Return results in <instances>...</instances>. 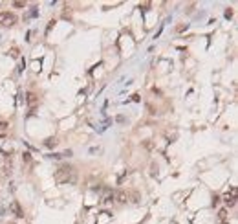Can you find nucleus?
I'll use <instances>...</instances> for the list:
<instances>
[{"instance_id":"f257e3e1","label":"nucleus","mask_w":238,"mask_h":224,"mask_svg":"<svg viewBox=\"0 0 238 224\" xmlns=\"http://www.w3.org/2000/svg\"><path fill=\"white\" fill-rule=\"evenodd\" d=\"M55 180L59 184H66V182H73L75 180V169L72 165H61L55 171Z\"/></svg>"},{"instance_id":"f03ea898","label":"nucleus","mask_w":238,"mask_h":224,"mask_svg":"<svg viewBox=\"0 0 238 224\" xmlns=\"http://www.w3.org/2000/svg\"><path fill=\"white\" fill-rule=\"evenodd\" d=\"M0 24H2V26L17 24V15L11 13V11H2V13H0Z\"/></svg>"},{"instance_id":"7ed1b4c3","label":"nucleus","mask_w":238,"mask_h":224,"mask_svg":"<svg viewBox=\"0 0 238 224\" xmlns=\"http://www.w3.org/2000/svg\"><path fill=\"white\" fill-rule=\"evenodd\" d=\"M11 211L15 213V215H17L18 219H22V217H24V211L20 209V204H18V202H13V204H11Z\"/></svg>"},{"instance_id":"20e7f679","label":"nucleus","mask_w":238,"mask_h":224,"mask_svg":"<svg viewBox=\"0 0 238 224\" xmlns=\"http://www.w3.org/2000/svg\"><path fill=\"white\" fill-rule=\"evenodd\" d=\"M114 198L117 202H121V204H125V202L128 200V195L125 193V191H117V193H114Z\"/></svg>"},{"instance_id":"39448f33","label":"nucleus","mask_w":238,"mask_h":224,"mask_svg":"<svg viewBox=\"0 0 238 224\" xmlns=\"http://www.w3.org/2000/svg\"><path fill=\"white\" fill-rule=\"evenodd\" d=\"M37 103V95L33 94V92H28V105H31V106H33Z\"/></svg>"},{"instance_id":"423d86ee","label":"nucleus","mask_w":238,"mask_h":224,"mask_svg":"<svg viewBox=\"0 0 238 224\" xmlns=\"http://www.w3.org/2000/svg\"><path fill=\"white\" fill-rule=\"evenodd\" d=\"M114 200V193H112V191H108V195L103 198V202H112Z\"/></svg>"},{"instance_id":"0eeeda50","label":"nucleus","mask_w":238,"mask_h":224,"mask_svg":"<svg viewBox=\"0 0 238 224\" xmlns=\"http://www.w3.org/2000/svg\"><path fill=\"white\" fill-rule=\"evenodd\" d=\"M57 145V140H55V138H53V140H48L46 142V147H55Z\"/></svg>"},{"instance_id":"6e6552de","label":"nucleus","mask_w":238,"mask_h":224,"mask_svg":"<svg viewBox=\"0 0 238 224\" xmlns=\"http://www.w3.org/2000/svg\"><path fill=\"white\" fill-rule=\"evenodd\" d=\"M225 215H227V211H225V209H222V211L218 213V217H220V220H222V222L225 220Z\"/></svg>"},{"instance_id":"1a4fd4ad","label":"nucleus","mask_w":238,"mask_h":224,"mask_svg":"<svg viewBox=\"0 0 238 224\" xmlns=\"http://www.w3.org/2000/svg\"><path fill=\"white\" fill-rule=\"evenodd\" d=\"M13 7H24V2H13Z\"/></svg>"},{"instance_id":"9d476101","label":"nucleus","mask_w":238,"mask_h":224,"mask_svg":"<svg viewBox=\"0 0 238 224\" xmlns=\"http://www.w3.org/2000/svg\"><path fill=\"white\" fill-rule=\"evenodd\" d=\"M22 158H24V162H29V160H31V156H29V153H24V156H22Z\"/></svg>"},{"instance_id":"9b49d317","label":"nucleus","mask_w":238,"mask_h":224,"mask_svg":"<svg viewBox=\"0 0 238 224\" xmlns=\"http://www.w3.org/2000/svg\"><path fill=\"white\" fill-rule=\"evenodd\" d=\"M225 17H227V18L233 17V11H231V9H227V11H225Z\"/></svg>"},{"instance_id":"f8f14e48","label":"nucleus","mask_w":238,"mask_h":224,"mask_svg":"<svg viewBox=\"0 0 238 224\" xmlns=\"http://www.w3.org/2000/svg\"><path fill=\"white\" fill-rule=\"evenodd\" d=\"M218 200H220L218 197H212V206H216V204H218Z\"/></svg>"}]
</instances>
